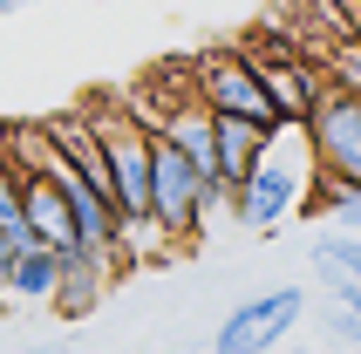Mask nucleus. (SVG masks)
<instances>
[{
	"mask_svg": "<svg viewBox=\"0 0 361 354\" xmlns=\"http://www.w3.org/2000/svg\"><path fill=\"white\" fill-rule=\"evenodd\" d=\"M307 171H314V157H307L300 123H273V130H266V143H259V157H252V171L225 191V205L239 212L245 232H280L286 218L300 212Z\"/></svg>",
	"mask_w": 361,
	"mask_h": 354,
	"instance_id": "nucleus-1",
	"label": "nucleus"
},
{
	"mask_svg": "<svg viewBox=\"0 0 361 354\" xmlns=\"http://www.w3.org/2000/svg\"><path fill=\"white\" fill-rule=\"evenodd\" d=\"M191 102L198 109H225V116H252V123H266L273 130V96H266V82H259V68L239 55V48H212V55H198L191 68Z\"/></svg>",
	"mask_w": 361,
	"mask_h": 354,
	"instance_id": "nucleus-2",
	"label": "nucleus"
},
{
	"mask_svg": "<svg viewBox=\"0 0 361 354\" xmlns=\"http://www.w3.org/2000/svg\"><path fill=\"white\" fill-rule=\"evenodd\" d=\"M300 137H307L314 171L361 184V89H321L314 109L300 116Z\"/></svg>",
	"mask_w": 361,
	"mask_h": 354,
	"instance_id": "nucleus-3",
	"label": "nucleus"
},
{
	"mask_svg": "<svg viewBox=\"0 0 361 354\" xmlns=\"http://www.w3.org/2000/svg\"><path fill=\"white\" fill-rule=\"evenodd\" d=\"M150 218H157L164 238H178V245H191V238L204 232V177L191 171L157 130H150Z\"/></svg>",
	"mask_w": 361,
	"mask_h": 354,
	"instance_id": "nucleus-4",
	"label": "nucleus"
},
{
	"mask_svg": "<svg viewBox=\"0 0 361 354\" xmlns=\"http://www.w3.org/2000/svg\"><path fill=\"white\" fill-rule=\"evenodd\" d=\"M300 314H307L300 286H273V293L239 300V307L225 314V327H219V354H266V348H280V341L300 327Z\"/></svg>",
	"mask_w": 361,
	"mask_h": 354,
	"instance_id": "nucleus-5",
	"label": "nucleus"
},
{
	"mask_svg": "<svg viewBox=\"0 0 361 354\" xmlns=\"http://www.w3.org/2000/svg\"><path fill=\"white\" fill-rule=\"evenodd\" d=\"M109 286H116V252H89V245L55 252V293L48 300H55L61 320H89Z\"/></svg>",
	"mask_w": 361,
	"mask_h": 354,
	"instance_id": "nucleus-6",
	"label": "nucleus"
},
{
	"mask_svg": "<svg viewBox=\"0 0 361 354\" xmlns=\"http://www.w3.org/2000/svg\"><path fill=\"white\" fill-rule=\"evenodd\" d=\"M20 232L48 245V252H68L75 245V218H68V197L48 171H20Z\"/></svg>",
	"mask_w": 361,
	"mask_h": 354,
	"instance_id": "nucleus-7",
	"label": "nucleus"
},
{
	"mask_svg": "<svg viewBox=\"0 0 361 354\" xmlns=\"http://www.w3.org/2000/svg\"><path fill=\"white\" fill-rule=\"evenodd\" d=\"M259 82H266V96H273V116H280V123H300L307 109H314V96L327 89L321 61H307V55L259 61Z\"/></svg>",
	"mask_w": 361,
	"mask_h": 354,
	"instance_id": "nucleus-8",
	"label": "nucleus"
},
{
	"mask_svg": "<svg viewBox=\"0 0 361 354\" xmlns=\"http://www.w3.org/2000/svg\"><path fill=\"white\" fill-rule=\"evenodd\" d=\"M204 116H212V150H219V177H225V191H232V184L252 171V157H259L266 123H252V116H225V109H204Z\"/></svg>",
	"mask_w": 361,
	"mask_h": 354,
	"instance_id": "nucleus-9",
	"label": "nucleus"
},
{
	"mask_svg": "<svg viewBox=\"0 0 361 354\" xmlns=\"http://www.w3.org/2000/svg\"><path fill=\"white\" fill-rule=\"evenodd\" d=\"M0 286H7V300H48L55 293V252L35 245V238H20L7 252V266H0Z\"/></svg>",
	"mask_w": 361,
	"mask_h": 354,
	"instance_id": "nucleus-10",
	"label": "nucleus"
},
{
	"mask_svg": "<svg viewBox=\"0 0 361 354\" xmlns=\"http://www.w3.org/2000/svg\"><path fill=\"white\" fill-rule=\"evenodd\" d=\"M307 259H314L321 286H341V279H361V238H355V232H321Z\"/></svg>",
	"mask_w": 361,
	"mask_h": 354,
	"instance_id": "nucleus-11",
	"label": "nucleus"
},
{
	"mask_svg": "<svg viewBox=\"0 0 361 354\" xmlns=\"http://www.w3.org/2000/svg\"><path fill=\"white\" fill-rule=\"evenodd\" d=\"M334 307H327V334L334 341H361V279H341V286H327Z\"/></svg>",
	"mask_w": 361,
	"mask_h": 354,
	"instance_id": "nucleus-12",
	"label": "nucleus"
},
{
	"mask_svg": "<svg viewBox=\"0 0 361 354\" xmlns=\"http://www.w3.org/2000/svg\"><path fill=\"white\" fill-rule=\"evenodd\" d=\"M334 232H355V238H361V191H348V197H341V212H334Z\"/></svg>",
	"mask_w": 361,
	"mask_h": 354,
	"instance_id": "nucleus-13",
	"label": "nucleus"
},
{
	"mask_svg": "<svg viewBox=\"0 0 361 354\" xmlns=\"http://www.w3.org/2000/svg\"><path fill=\"white\" fill-rule=\"evenodd\" d=\"M14 7H20V0H0V14H14Z\"/></svg>",
	"mask_w": 361,
	"mask_h": 354,
	"instance_id": "nucleus-14",
	"label": "nucleus"
},
{
	"mask_svg": "<svg viewBox=\"0 0 361 354\" xmlns=\"http://www.w3.org/2000/svg\"><path fill=\"white\" fill-rule=\"evenodd\" d=\"M7 307H14V300H7V286H0V314H7Z\"/></svg>",
	"mask_w": 361,
	"mask_h": 354,
	"instance_id": "nucleus-15",
	"label": "nucleus"
}]
</instances>
